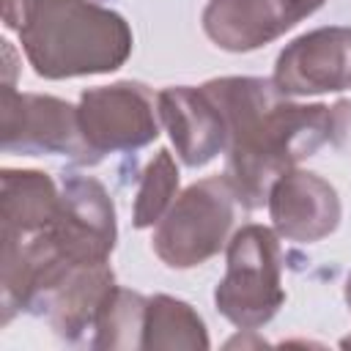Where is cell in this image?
<instances>
[{"instance_id":"obj_1","label":"cell","mask_w":351,"mask_h":351,"mask_svg":"<svg viewBox=\"0 0 351 351\" xmlns=\"http://www.w3.org/2000/svg\"><path fill=\"white\" fill-rule=\"evenodd\" d=\"M225 129V178L244 208H261L271 184L302 159L335 143L351 104H299L263 77H217L200 85Z\"/></svg>"},{"instance_id":"obj_2","label":"cell","mask_w":351,"mask_h":351,"mask_svg":"<svg viewBox=\"0 0 351 351\" xmlns=\"http://www.w3.org/2000/svg\"><path fill=\"white\" fill-rule=\"evenodd\" d=\"M16 33L44 80L110 74L134 49L129 22L101 0H27Z\"/></svg>"},{"instance_id":"obj_3","label":"cell","mask_w":351,"mask_h":351,"mask_svg":"<svg viewBox=\"0 0 351 351\" xmlns=\"http://www.w3.org/2000/svg\"><path fill=\"white\" fill-rule=\"evenodd\" d=\"M225 277L214 288V304L241 332L269 324L285 304L282 247L274 228L244 225L225 247Z\"/></svg>"},{"instance_id":"obj_4","label":"cell","mask_w":351,"mask_h":351,"mask_svg":"<svg viewBox=\"0 0 351 351\" xmlns=\"http://www.w3.org/2000/svg\"><path fill=\"white\" fill-rule=\"evenodd\" d=\"M239 197L230 181L211 176L176 195L167 214L156 222L151 247L170 269H195L230 241Z\"/></svg>"},{"instance_id":"obj_5","label":"cell","mask_w":351,"mask_h":351,"mask_svg":"<svg viewBox=\"0 0 351 351\" xmlns=\"http://www.w3.org/2000/svg\"><path fill=\"white\" fill-rule=\"evenodd\" d=\"M0 145L5 154H52L77 165L101 162L82 134L80 110L74 104L58 96L19 93L14 85H5L0 99Z\"/></svg>"},{"instance_id":"obj_6","label":"cell","mask_w":351,"mask_h":351,"mask_svg":"<svg viewBox=\"0 0 351 351\" xmlns=\"http://www.w3.org/2000/svg\"><path fill=\"white\" fill-rule=\"evenodd\" d=\"M77 110L82 134L99 159L140 151L159 137V101L143 82L121 80L85 88Z\"/></svg>"},{"instance_id":"obj_7","label":"cell","mask_w":351,"mask_h":351,"mask_svg":"<svg viewBox=\"0 0 351 351\" xmlns=\"http://www.w3.org/2000/svg\"><path fill=\"white\" fill-rule=\"evenodd\" d=\"M44 233L71 263L110 261L118 241V222L104 184L93 176H66L60 186V211Z\"/></svg>"},{"instance_id":"obj_8","label":"cell","mask_w":351,"mask_h":351,"mask_svg":"<svg viewBox=\"0 0 351 351\" xmlns=\"http://www.w3.org/2000/svg\"><path fill=\"white\" fill-rule=\"evenodd\" d=\"M271 80L288 99L351 88V27L329 25L302 33L277 55Z\"/></svg>"},{"instance_id":"obj_9","label":"cell","mask_w":351,"mask_h":351,"mask_svg":"<svg viewBox=\"0 0 351 351\" xmlns=\"http://www.w3.org/2000/svg\"><path fill=\"white\" fill-rule=\"evenodd\" d=\"M269 219L280 239L315 244L340 225L343 206L337 189L318 173L291 167L269 189Z\"/></svg>"},{"instance_id":"obj_10","label":"cell","mask_w":351,"mask_h":351,"mask_svg":"<svg viewBox=\"0 0 351 351\" xmlns=\"http://www.w3.org/2000/svg\"><path fill=\"white\" fill-rule=\"evenodd\" d=\"M159 121L186 167H203L228 148V129L203 88L173 85L156 93Z\"/></svg>"},{"instance_id":"obj_11","label":"cell","mask_w":351,"mask_h":351,"mask_svg":"<svg viewBox=\"0 0 351 351\" xmlns=\"http://www.w3.org/2000/svg\"><path fill=\"white\" fill-rule=\"evenodd\" d=\"M115 285L118 282L110 261L71 266L49 288L38 307V315H47L58 337H63L66 343H80L88 332H93L96 315Z\"/></svg>"},{"instance_id":"obj_12","label":"cell","mask_w":351,"mask_h":351,"mask_svg":"<svg viewBox=\"0 0 351 351\" xmlns=\"http://www.w3.org/2000/svg\"><path fill=\"white\" fill-rule=\"evenodd\" d=\"M200 22L203 33L225 52H252L288 33L271 0H208Z\"/></svg>"},{"instance_id":"obj_13","label":"cell","mask_w":351,"mask_h":351,"mask_svg":"<svg viewBox=\"0 0 351 351\" xmlns=\"http://www.w3.org/2000/svg\"><path fill=\"white\" fill-rule=\"evenodd\" d=\"M0 214L3 233L30 239L49 228L60 211V189L52 176L41 170H14L3 167L0 173Z\"/></svg>"},{"instance_id":"obj_14","label":"cell","mask_w":351,"mask_h":351,"mask_svg":"<svg viewBox=\"0 0 351 351\" xmlns=\"http://www.w3.org/2000/svg\"><path fill=\"white\" fill-rule=\"evenodd\" d=\"M208 332L197 310L176 296L156 293L148 296L143 321V348H208Z\"/></svg>"},{"instance_id":"obj_15","label":"cell","mask_w":351,"mask_h":351,"mask_svg":"<svg viewBox=\"0 0 351 351\" xmlns=\"http://www.w3.org/2000/svg\"><path fill=\"white\" fill-rule=\"evenodd\" d=\"M145 304H148V296L115 285L96 315L90 348H104V351L143 348Z\"/></svg>"},{"instance_id":"obj_16","label":"cell","mask_w":351,"mask_h":351,"mask_svg":"<svg viewBox=\"0 0 351 351\" xmlns=\"http://www.w3.org/2000/svg\"><path fill=\"white\" fill-rule=\"evenodd\" d=\"M178 195V167L176 159L167 148H159L154 154V159L145 165L140 184H137V195H134V214L132 222L137 230L143 228H154L167 208L173 206Z\"/></svg>"},{"instance_id":"obj_17","label":"cell","mask_w":351,"mask_h":351,"mask_svg":"<svg viewBox=\"0 0 351 351\" xmlns=\"http://www.w3.org/2000/svg\"><path fill=\"white\" fill-rule=\"evenodd\" d=\"M271 3H274V8L280 11L282 22H285L288 30H291V27H296L302 19H307L310 14H315L326 0H271Z\"/></svg>"},{"instance_id":"obj_18","label":"cell","mask_w":351,"mask_h":351,"mask_svg":"<svg viewBox=\"0 0 351 351\" xmlns=\"http://www.w3.org/2000/svg\"><path fill=\"white\" fill-rule=\"evenodd\" d=\"M25 5H27V0H5V3H3V19H5V27H11V30H19V27H22Z\"/></svg>"},{"instance_id":"obj_19","label":"cell","mask_w":351,"mask_h":351,"mask_svg":"<svg viewBox=\"0 0 351 351\" xmlns=\"http://www.w3.org/2000/svg\"><path fill=\"white\" fill-rule=\"evenodd\" d=\"M346 304H348V310H351V274H348V280H346Z\"/></svg>"}]
</instances>
